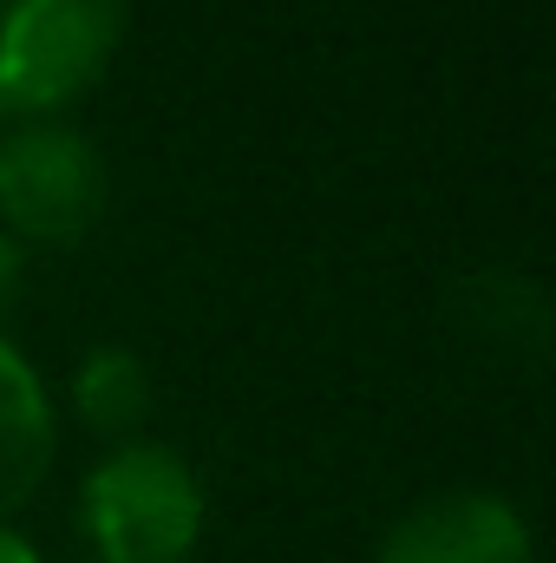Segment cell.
Here are the masks:
<instances>
[{
	"label": "cell",
	"instance_id": "obj_1",
	"mask_svg": "<svg viewBox=\"0 0 556 563\" xmlns=\"http://www.w3.org/2000/svg\"><path fill=\"white\" fill-rule=\"evenodd\" d=\"M210 525V492L157 439L105 445L79 485V531L99 563H190Z\"/></svg>",
	"mask_w": 556,
	"mask_h": 563
},
{
	"label": "cell",
	"instance_id": "obj_2",
	"mask_svg": "<svg viewBox=\"0 0 556 563\" xmlns=\"http://www.w3.org/2000/svg\"><path fill=\"white\" fill-rule=\"evenodd\" d=\"M132 0H0V119L40 125L119 59Z\"/></svg>",
	"mask_w": 556,
	"mask_h": 563
},
{
	"label": "cell",
	"instance_id": "obj_3",
	"mask_svg": "<svg viewBox=\"0 0 556 563\" xmlns=\"http://www.w3.org/2000/svg\"><path fill=\"white\" fill-rule=\"evenodd\" d=\"M112 177L105 151L73 125H7L0 132V230L26 250H66L86 243L105 217Z\"/></svg>",
	"mask_w": 556,
	"mask_h": 563
},
{
	"label": "cell",
	"instance_id": "obj_4",
	"mask_svg": "<svg viewBox=\"0 0 556 563\" xmlns=\"http://www.w3.org/2000/svg\"><path fill=\"white\" fill-rule=\"evenodd\" d=\"M374 563H537V544L511 498L438 492L380 538Z\"/></svg>",
	"mask_w": 556,
	"mask_h": 563
},
{
	"label": "cell",
	"instance_id": "obj_5",
	"mask_svg": "<svg viewBox=\"0 0 556 563\" xmlns=\"http://www.w3.org/2000/svg\"><path fill=\"white\" fill-rule=\"evenodd\" d=\"M59 452V413L33 361L0 334V525L46 485Z\"/></svg>",
	"mask_w": 556,
	"mask_h": 563
},
{
	"label": "cell",
	"instance_id": "obj_6",
	"mask_svg": "<svg viewBox=\"0 0 556 563\" xmlns=\"http://www.w3.org/2000/svg\"><path fill=\"white\" fill-rule=\"evenodd\" d=\"M66 400H73V420L86 426V432L125 445V439L144 432L151 407H157V387H151V367H144L132 347L105 341V347H92V354L73 367Z\"/></svg>",
	"mask_w": 556,
	"mask_h": 563
},
{
	"label": "cell",
	"instance_id": "obj_7",
	"mask_svg": "<svg viewBox=\"0 0 556 563\" xmlns=\"http://www.w3.org/2000/svg\"><path fill=\"white\" fill-rule=\"evenodd\" d=\"M0 563H46V558H40V551H33L13 525H0Z\"/></svg>",
	"mask_w": 556,
	"mask_h": 563
},
{
	"label": "cell",
	"instance_id": "obj_8",
	"mask_svg": "<svg viewBox=\"0 0 556 563\" xmlns=\"http://www.w3.org/2000/svg\"><path fill=\"white\" fill-rule=\"evenodd\" d=\"M13 282H20V243H13V236L0 230V301L13 295Z\"/></svg>",
	"mask_w": 556,
	"mask_h": 563
}]
</instances>
